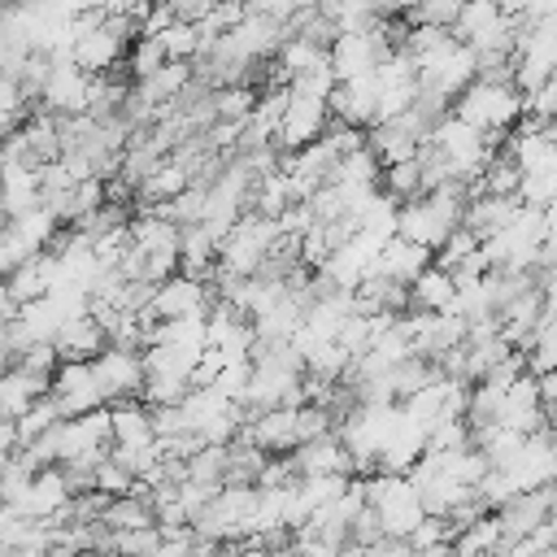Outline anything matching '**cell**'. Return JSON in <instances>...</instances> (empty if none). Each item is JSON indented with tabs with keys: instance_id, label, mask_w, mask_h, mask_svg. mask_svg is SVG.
<instances>
[{
	"instance_id": "obj_17",
	"label": "cell",
	"mask_w": 557,
	"mask_h": 557,
	"mask_svg": "<svg viewBox=\"0 0 557 557\" xmlns=\"http://www.w3.org/2000/svg\"><path fill=\"white\" fill-rule=\"evenodd\" d=\"M57 422H61V413H57V405H52L48 396H39V400H35V405H30V409H26V413H22L17 422H13V435H17V448H26L30 440H39V435H44V431H52Z\"/></svg>"
},
{
	"instance_id": "obj_1",
	"label": "cell",
	"mask_w": 557,
	"mask_h": 557,
	"mask_svg": "<svg viewBox=\"0 0 557 557\" xmlns=\"http://www.w3.org/2000/svg\"><path fill=\"white\" fill-rule=\"evenodd\" d=\"M448 113L500 148L505 131L522 117V96L513 91V83H487V78H474V83L448 104Z\"/></svg>"
},
{
	"instance_id": "obj_11",
	"label": "cell",
	"mask_w": 557,
	"mask_h": 557,
	"mask_svg": "<svg viewBox=\"0 0 557 557\" xmlns=\"http://www.w3.org/2000/svg\"><path fill=\"white\" fill-rule=\"evenodd\" d=\"M426 265H431V252H426V248H413V244H405V239H387V244L379 248V257H374L370 274H374V278H387V283L409 287Z\"/></svg>"
},
{
	"instance_id": "obj_14",
	"label": "cell",
	"mask_w": 557,
	"mask_h": 557,
	"mask_svg": "<svg viewBox=\"0 0 557 557\" xmlns=\"http://www.w3.org/2000/svg\"><path fill=\"white\" fill-rule=\"evenodd\" d=\"M453 296H457L453 278H448L444 270L426 265V270L409 283V313H448V309H453Z\"/></svg>"
},
{
	"instance_id": "obj_15",
	"label": "cell",
	"mask_w": 557,
	"mask_h": 557,
	"mask_svg": "<svg viewBox=\"0 0 557 557\" xmlns=\"http://www.w3.org/2000/svg\"><path fill=\"white\" fill-rule=\"evenodd\" d=\"M257 104V87H218L209 91V109H213V122H231V126H244L248 113Z\"/></svg>"
},
{
	"instance_id": "obj_18",
	"label": "cell",
	"mask_w": 557,
	"mask_h": 557,
	"mask_svg": "<svg viewBox=\"0 0 557 557\" xmlns=\"http://www.w3.org/2000/svg\"><path fill=\"white\" fill-rule=\"evenodd\" d=\"M91 492H100L104 500H117V496H131V492H135V479H131L113 457H104V461L91 470Z\"/></svg>"
},
{
	"instance_id": "obj_5",
	"label": "cell",
	"mask_w": 557,
	"mask_h": 557,
	"mask_svg": "<svg viewBox=\"0 0 557 557\" xmlns=\"http://www.w3.org/2000/svg\"><path fill=\"white\" fill-rule=\"evenodd\" d=\"M326 122H331L326 100H305V96H292V91H287V109H283V117H278L270 144H274L278 152H300V148H309L313 139H322Z\"/></svg>"
},
{
	"instance_id": "obj_13",
	"label": "cell",
	"mask_w": 557,
	"mask_h": 557,
	"mask_svg": "<svg viewBox=\"0 0 557 557\" xmlns=\"http://www.w3.org/2000/svg\"><path fill=\"white\" fill-rule=\"evenodd\" d=\"M52 274H57L52 252H39V257L22 261V265H17V270L4 278V287H9V296H13L17 305H35V300H44V296H48Z\"/></svg>"
},
{
	"instance_id": "obj_4",
	"label": "cell",
	"mask_w": 557,
	"mask_h": 557,
	"mask_svg": "<svg viewBox=\"0 0 557 557\" xmlns=\"http://www.w3.org/2000/svg\"><path fill=\"white\" fill-rule=\"evenodd\" d=\"M104 405H122V400H139L144 392V361L135 348H104L96 361H87Z\"/></svg>"
},
{
	"instance_id": "obj_2",
	"label": "cell",
	"mask_w": 557,
	"mask_h": 557,
	"mask_svg": "<svg viewBox=\"0 0 557 557\" xmlns=\"http://www.w3.org/2000/svg\"><path fill=\"white\" fill-rule=\"evenodd\" d=\"M213 305V292L205 278H187V274H170L165 283L152 287L148 305L139 309L144 322H178V318H205Z\"/></svg>"
},
{
	"instance_id": "obj_6",
	"label": "cell",
	"mask_w": 557,
	"mask_h": 557,
	"mask_svg": "<svg viewBox=\"0 0 557 557\" xmlns=\"http://www.w3.org/2000/svg\"><path fill=\"white\" fill-rule=\"evenodd\" d=\"M87 83L91 78L83 70H74L70 61H52V70H48L39 96H35L39 113H48V117H78V113H87Z\"/></svg>"
},
{
	"instance_id": "obj_8",
	"label": "cell",
	"mask_w": 557,
	"mask_h": 557,
	"mask_svg": "<svg viewBox=\"0 0 557 557\" xmlns=\"http://www.w3.org/2000/svg\"><path fill=\"white\" fill-rule=\"evenodd\" d=\"M492 518H496L500 544H505V540H522V535H531L540 522H548V518H553V487L522 492V496L505 500V505H500Z\"/></svg>"
},
{
	"instance_id": "obj_3",
	"label": "cell",
	"mask_w": 557,
	"mask_h": 557,
	"mask_svg": "<svg viewBox=\"0 0 557 557\" xmlns=\"http://www.w3.org/2000/svg\"><path fill=\"white\" fill-rule=\"evenodd\" d=\"M48 400L57 405L61 418H83V413H91V409H104L100 383H96V374H91L87 361H61V366L52 370Z\"/></svg>"
},
{
	"instance_id": "obj_7",
	"label": "cell",
	"mask_w": 557,
	"mask_h": 557,
	"mask_svg": "<svg viewBox=\"0 0 557 557\" xmlns=\"http://www.w3.org/2000/svg\"><path fill=\"white\" fill-rule=\"evenodd\" d=\"M239 440L252 444L261 457H287L300 435H296V409H270V413H252L239 426Z\"/></svg>"
},
{
	"instance_id": "obj_16",
	"label": "cell",
	"mask_w": 557,
	"mask_h": 557,
	"mask_svg": "<svg viewBox=\"0 0 557 557\" xmlns=\"http://www.w3.org/2000/svg\"><path fill=\"white\" fill-rule=\"evenodd\" d=\"M165 65V52H161V44L157 39H131L126 44V52H122V70H126V78L131 83H139V78H148V74H157Z\"/></svg>"
},
{
	"instance_id": "obj_9",
	"label": "cell",
	"mask_w": 557,
	"mask_h": 557,
	"mask_svg": "<svg viewBox=\"0 0 557 557\" xmlns=\"http://www.w3.org/2000/svg\"><path fill=\"white\" fill-rule=\"evenodd\" d=\"M287 457H292V466H296L300 479H313V474H339V479H352V461H348V453H344V444H339L335 431L296 444Z\"/></svg>"
},
{
	"instance_id": "obj_10",
	"label": "cell",
	"mask_w": 557,
	"mask_h": 557,
	"mask_svg": "<svg viewBox=\"0 0 557 557\" xmlns=\"http://www.w3.org/2000/svg\"><path fill=\"white\" fill-rule=\"evenodd\" d=\"M52 352H57V361H96L104 352V331L96 326L91 313L65 318L52 335Z\"/></svg>"
},
{
	"instance_id": "obj_12",
	"label": "cell",
	"mask_w": 557,
	"mask_h": 557,
	"mask_svg": "<svg viewBox=\"0 0 557 557\" xmlns=\"http://www.w3.org/2000/svg\"><path fill=\"white\" fill-rule=\"evenodd\" d=\"M148 444H157L148 409L139 400L109 405V448H148Z\"/></svg>"
}]
</instances>
